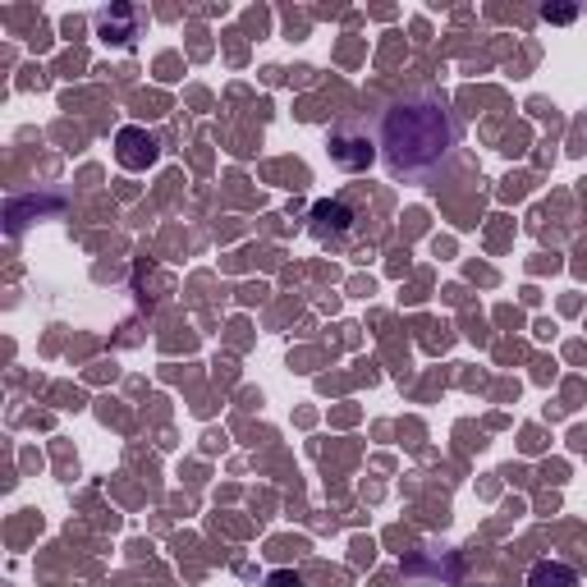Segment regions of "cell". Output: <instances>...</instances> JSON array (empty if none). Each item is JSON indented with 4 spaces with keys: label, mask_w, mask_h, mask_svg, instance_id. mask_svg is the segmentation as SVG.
Instances as JSON below:
<instances>
[{
    "label": "cell",
    "mask_w": 587,
    "mask_h": 587,
    "mask_svg": "<svg viewBox=\"0 0 587 587\" xmlns=\"http://www.w3.org/2000/svg\"><path fill=\"white\" fill-rule=\"evenodd\" d=\"M381 147L390 170H427L450 156L454 120L437 97H409L381 115Z\"/></svg>",
    "instance_id": "6da1fadb"
},
{
    "label": "cell",
    "mask_w": 587,
    "mask_h": 587,
    "mask_svg": "<svg viewBox=\"0 0 587 587\" xmlns=\"http://www.w3.org/2000/svg\"><path fill=\"white\" fill-rule=\"evenodd\" d=\"M354 221L359 216L349 212L340 198H326V203L312 207V234H317L322 244H349V239H354V229H359Z\"/></svg>",
    "instance_id": "7a4b0ae2"
},
{
    "label": "cell",
    "mask_w": 587,
    "mask_h": 587,
    "mask_svg": "<svg viewBox=\"0 0 587 587\" xmlns=\"http://www.w3.org/2000/svg\"><path fill=\"white\" fill-rule=\"evenodd\" d=\"M115 162H120L125 170H147L156 162V138L138 125H125L120 134H115Z\"/></svg>",
    "instance_id": "3957f363"
},
{
    "label": "cell",
    "mask_w": 587,
    "mask_h": 587,
    "mask_svg": "<svg viewBox=\"0 0 587 587\" xmlns=\"http://www.w3.org/2000/svg\"><path fill=\"white\" fill-rule=\"evenodd\" d=\"M331 162L344 166V170H363L372 162V143L363 134H349V129H335L331 134Z\"/></svg>",
    "instance_id": "277c9868"
},
{
    "label": "cell",
    "mask_w": 587,
    "mask_h": 587,
    "mask_svg": "<svg viewBox=\"0 0 587 587\" xmlns=\"http://www.w3.org/2000/svg\"><path fill=\"white\" fill-rule=\"evenodd\" d=\"M97 28H101L106 42H129L134 28H138V10H129V6H110V10L97 14Z\"/></svg>",
    "instance_id": "5b68a950"
},
{
    "label": "cell",
    "mask_w": 587,
    "mask_h": 587,
    "mask_svg": "<svg viewBox=\"0 0 587 587\" xmlns=\"http://www.w3.org/2000/svg\"><path fill=\"white\" fill-rule=\"evenodd\" d=\"M528 587H578V574L565 560H537L528 569Z\"/></svg>",
    "instance_id": "8992f818"
},
{
    "label": "cell",
    "mask_w": 587,
    "mask_h": 587,
    "mask_svg": "<svg viewBox=\"0 0 587 587\" xmlns=\"http://www.w3.org/2000/svg\"><path fill=\"white\" fill-rule=\"evenodd\" d=\"M541 19H546V23H569V19H574V10H551V6H546V10H541Z\"/></svg>",
    "instance_id": "52a82bcc"
}]
</instances>
